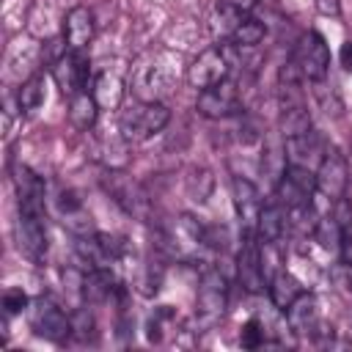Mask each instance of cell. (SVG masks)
Masks as SVG:
<instances>
[{
    "mask_svg": "<svg viewBox=\"0 0 352 352\" xmlns=\"http://www.w3.org/2000/svg\"><path fill=\"white\" fill-rule=\"evenodd\" d=\"M129 85L143 102H162L173 88V58L165 52H148L129 69Z\"/></svg>",
    "mask_w": 352,
    "mask_h": 352,
    "instance_id": "6da1fadb",
    "label": "cell"
},
{
    "mask_svg": "<svg viewBox=\"0 0 352 352\" xmlns=\"http://www.w3.org/2000/svg\"><path fill=\"white\" fill-rule=\"evenodd\" d=\"M228 77V55L223 47H209L187 66V82L198 91H206Z\"/></svg>",
    "mask_w": 352,
    "mask_h": 352,
    "instance_id": "52a82bcc",
    "label": "cell"
},
{
    "mask_svg": "<svg viewBox=\"0 0 352 352\" xmlns=\"http://www.w3.org/2000/svg\"><path fill=\"white\" fill-rule=\"evenodd\" d=\"M184 187H187V195H190L195 204H204V201L212 195V190H214V176H212L206 168H192V170L187 173Z\"/></svg>",
    "mask_w": 352,
    "mask_h": 352,
    "instance_id": "4316f807",
    "label": "cell"
},
{
    "mask_svg": "<svg viewBox=\"0 0 352 352\" xmlns=\"http://www.w3.org/2000/svg\"><path fill=\"white\" fill-rule=\"evenodd\" d=\"M195 110L204 116V118H228L239 110V88L234 80H223L206 91L198 94V102H195Z\"/></svg>",
    "mask_w": 352,
    "mask_h": 352,
    "instance_id": "7c38bea8",
    "label": "cell"
},
{
    "mask_svg": "<svg viewBox=\"0 0 352 352\" xmlns=\"http://www.w3.org/2000/svg\"><path fill=\"white\" fill-rule=\"evenodd\" d=\"M173 324H176V316H173V311H170L168 305L154 308V314L148 316V324H146V330H148V341H162L165 330H170Z\"/></svg>",
    "mask_w": 352,
    "mask_h": 352,
    "instance_id": "f1b7e54d",
    "label": "cell"
},
{
    "mask_svg": "<svg viewBox=\"0 0 352 352\" xmlns=\"http://www.w3.org/2000/svg\"><path fill=\"white\" fill-rule=\"evenodd\" d=\"M223 3H226V6H231V8H236V11H242V14H245V11H250V8H253V6H256V3H258V0H223Z\"/></svg>",
    "mask_w": 352,
    "mask_h": 352,
    "instance_id": "8d00e7d4",
    "label": "cell"
},
{
    "mask_svg": "<svg viewBox=\"0 0 352 352\" xmlns=\"http://www.w3.org/2000/svg\"><path fill=\"white\" fill-rule=\"evenodd\" d=\"M286 324L294 336H314L319 327V305L314 294H300L289 308H286Z\"/></svg>",
    "mask_w": 352,
    "mask_h": 352,
    "instance_id": "2e32d148",
    "label": "cell"
},
{
    "mask_svg": "<svg viewBox=\"0 0 352 352\" xmlns=\"http://www.w3.org/2000/svg\"><path fill=\"white\" fill-rule=\"evenodd\" d=\"M226 305H228L226 278H223V272L209 270L201 278L198 297H195V327L198 330H212L226 316Z\"/></svg>",
    "mask_w": 352,
    "mask_h": 352,
    "instance_id": "3957f363",
    "label": "cell"
},
{
    "mask_svg": "<svg viewBox=\"0 0 352 352\" xmlns=\"http://www.w3.org/2000/svg\"><path fill=\"white\" fill-rule=\"evenodd\" d=\"M311 129H314V126H311V116H308V110H305L302 102H297V104H283V107H280V132H283V140L300 138V135H305V132H311Z\"/></svg>",
    "mask_w": 352,
    "mask_h": 352,
    "instance_id": "d4e9b609",
    "label": "cell"
},
{
    "mask_svg": "<svg viewBox=\"0 0 352 352\" xmlns=\"http://www.w3.org/2000/svg\"><path fill=\"white\" fill-rule=\"evenodd\" d=\"M126 146H129V140L121 135V129L116 126L113 132H102L99 138H96V157L110 168V170H116V168H124L126 165Z\"/></svg>",
    "mask_w": 352,
    "mask_h": 352,
    "instance_id": "44dd1931",
    "label": "cell"
},
{
    "mask_svg": "<svg viewBox=\"0 0 352 352\" xmlns=\"http://www.w3.org/2000/svg\"><path fill=\"white\" fill-rule=\"evenodd\" d=\"M231 198H234V209H236V217L245 228L256 231V223H258V214H261V192L256 190V184L245 176H234L231 179Z\"/></svg>",
    "mask_w": 352,
    "mask_h": 352,
    "instance_id": "5bb4252c",
    "label": "cell"
},
{
    "mask_svg": "<svg viewBox=\"0 0 352 352\" xmlns=\"http://www.w3.org/2000/svg\"><path fill=\"white\" fill-rule=\"evenodd\" d=\"M110 179H107V190L116 195V201L129 212V214H138V217H143L146 214V206H148V201H146V195H143V190L132 182V179H126L124 173H116V170H110L107 173Z\"/></svg>",
    "mask_w": 352,
    "mask_h": 352,
    "instance_id": "ac0fdd59",
    "label": "cell"
},
{
    "mask_svg": "<svg viewBox=\"0 0 352 352\" xmlns=\"http://www.w3.org/2000/svg\"><path fill=\"white\" fill-rule=\"evenodd\" d=\"M25 308H28V294L22 289H8L3 294V311H6V316H16Z\"/></svg>",
    "mask_w": 352,
    "mask_h": 352,
    "instance_id": "4dcf8cb0",
    "label": "cell"
},
{
    "mask_svg": "<svg viewBox=\"0 0 352 352\" xmlns=\"http://www.w3.org/2000/svg\"><path fill=\"white\" fill-rule=\"evenodd\" d=\"M16 242H19V250L28 258H33V261L44 258V253H47V217H44V212H25V209H19Z\"/></svg>",
    "mask_w": 352,
    "mask_h": 352,
    "instance_id": "4fadbf2b",
    "label": "cell"
},
{
    "mask_svg": "<svg viewBox=\"0 0 352 352\" xmlns=\"http://www.w3.org/2000/svg\"><path fill=\"white\" fill-rule=\"evenodd\" d=\"M314 192H316V179H314V173L308 168L286 165L283 173L278 176V201L286 209L311 204V195Z\"/></svg>",
    "mask_w": 352,
    "mask_h": 352,
    "instance_id": "8fae6325",
    "label": "cell"
},
{
    "mask_svg": "<svg viewBox=\"0 0 352 352\" xmlns=\"http://www.w3.org/2000/svg\"><path fill=\"white\" fill-rule=\"evenodd\" d=\"M294 60L302 72L305 80L316 82V80H324L327 77V69H330V50H327V41L322 33L316 30H308L302 38H300V47L294 52Z\"/></svg>",
    "mask_w": 352,
    "mask_h": 352,
    "instance_id": "8992f818",
    "label": "cell"
},
{
    "mask_svg": "<svg viewBox=\"0 0 352 352\" xmlns=\"http://www.w3.org/2000/svg\"><path fill=\"white\" fill-rule=\"evenodd\" d=\"M264 264H261V245H258V236L256 231L245 228L242 234V245H239V253H236V278L242 283V289L248 292H261L264 289Z\"/></svg>",
    "mask_w": 352,
    "mask_h": 352,
    "instance_id": "ba28073f",
    "label": "cell"
},
{
    "mask_svg": "<svg viewBox=\"0 0 352 352\" xmlns=\"http://www.w3.org/2000/svg\"><path fill=\"white\" fill-rule=\"evenodd\" d=\"M316 3V11L322 16H338L341 14V0H314Z\"/></svg>",
    "mask_w": 352,
    "mask_h": 352,
    "instance_id": "836d02e7",
    "label": "cell"
},
{
    "mask_svg": "<svg viewBox=\"0 0 352 352\" xmlns=\"http://www.w3.org/2000/svg\"><path fill=\"white\" fill-rule=\"evenodd\" d=\"M264 36H267L264 22L261 19H253V16H242L234 25V30L228 33V38H231L234 47H258L264 41Z\"/></svg>",
    "mask_w": 352,
    "mask_h": 352,
    "instance_id": "484cf974",
    "label": "cell"
},
{
    "mask_svg": "<svg viewBox=\"0 0 352 352\" xmlns=\"http://www.w3.org/2000/svg\"><path fill=\"white\" fill-rule=\"evenodd\" d=\"M239 344H242L245 349H256V346L264 344V327H261L258 319H248V322L242 324V330H239Z\"/></svg>",
    "mask_w": 352,
    "mask_h": 352,
    "instance_id": "f546056e",
    "label": "cell"
},
{
    "mask_svg": "<svg viewBox=\"0 0 352 352\" xmlns=\"http://www.w3.org/2000/svg\"><path fill=\"white\" fill-rule=\"evenodd\" d=\"M283 151H286V162L289 165H300V168H308V170H311L314 162L319 165V160L324 154L314 129L305 132V135H300V138H289L286 146H283Z\"/></svg>",
    "mask_w": 352,
    "mask_h": 352,
    "instance_id": "d6986e66",
    "label": "cell"
},
{
    "mask_svg": "<svg viewBox=\"0 0 352 352\" xmlns=\"http://www.w3.org/2000/svg\"><path fill=\"white\" fill-rule=\"evenodd\" d=\"M63 41L66 50L85 52L88 44L94 41V14L85 6H74L63 16Z\"/></svg>",
    "mask_w": 352,
    "mask_h": 352,
    "instance_id": "9a60e30c",
    "label": "cell"
},
{
    "mask_svg": "<svg viewBox=\"0 0 352 352\" xmlns=\"http://www.w3.org/2000/svg\"><path fill=\"white\" fill-rule=\"evenodd\" d=\"M338 60H341V66H344L346 72H352V38L341 44V50H338Z\"/></svg>",
    "mask_w": 352,
    "mask_h": 352,
    "instance_id": "e575fe53",
    "label": "cell"
},
{
    "mask_svg": "<svg viewBox=\"0 0 352 352\" xmlns=\"http://www.w3.org/2000/svg\"><path fill=\"white\" fill-rule=\"evenodd\" d=\"M341 256H344V264H352V231H344V239H341Z\"/></svg>",
    "mask_w": 352,
    "mask_h": 352,
    "instance_id": "d590c367",
    "label": "cell"
},
{
    "mask_svg": "<svg viewBox=\"0 0 352 352\" xmlns=\"http://www.w3.org/2000/svg\"><path fill=\"white\" fill-rule=\"evenodd\" d=\"M267 289H270V300H272V305L280 308V311H286V308L302 294V283H300L292 272H286V270L272 272Z\"/></svg>",
    "mask_w": 352,
    "mask_h": 352,
    "instance_id": "7402d4cb",
    "label": "cell"
},
{
    "mask_svg": "<svg viewBox=\"0 0 352 352\" xmlns=\"http://www.w3.org/2000/svg\"><path fill=\"white\" fill-rule=\"evenodd\" d=\"M316 192L322 198H327L330 204L344 198L346 195V187H349V165H346V157L338 151V148H324L319 165H316Z\"/></svg>",
    "mask_w": 352,
    "mask_h": 352,
    "instance_id": "277c9868",
    "label": "cell"
},
{
    "mask_svg": "<svg viewBox=\"0 0 352 352\" xmlns=\"http://www.w3.org/2000/svg\"><path fill=\"white\" fill-rule=\"evenodd\" d=\"M72 333L80 336V338H88V336L94 333V319H91L88 311H77V314H72Z\"/></svg>",
    "mask_w": 352,
    "mask_h": 352,
    "instance_id": "d6a6232c",
    "label": "cell"
},
{
    "mask_svg": "<svg viewBox=\"0 0 352 352\" xmlns=\"http://www.w3.org/2000/svg\"><path fill=\"white\" fill-rule=\"evenodd\" d=\"M314 94H316V102L322 104V110H324L327 116H338V113H341L344 104H341V96H338L336 82H327V77H324V80H316Z\"/></svg>",
    "mask_w": 352,
    "mask_h": 352,
    "instance_id": "83f0119b",
    "label": "cell"
},
{
    "mask_svg": "<svg viewBox=\"0 0 352 352\" xmlns=\"http://www.w3.org/2000/svg\"><path fill=\"white\" fill-rule=\"evenodd\" d=\"M96 118H99V102H96L94 94L80 91V94L69 96V121H72L77 129L91 132L94 124H96Z\"/></svg>",
    "mask_w": 352,
    "mask_h": 352,
    "instance_id": "603a6c76",
    "label": "cell"
},
{
    "mask_svg": "<svg viewBox=\"0 0 352 352\" xmlns=\"http://www.w3.org/2000/svg\"><path fill=\"white\" fill-rule=\"evenodd\" d=\"M88 77H91V63H88V55H85V52L66 50V52L52 63V80H55V85H58L66 96H74V94L85 91Z\"/></svg>",
    "mask_w": 352,
    "mask_h": 352,
    "instance_id": "9c48e42d",
    "label": "cell"
},
{
    "mask_svg": "<svg viewBox=\"0 0 352 352\" xmlns=\"http://www.w3.org/2000/svg\"><path fill=\"white\" fill-rule=\"evenodd\" d=\"M160 283H162V267H160V264H148L146 272H143V278H140L143 292H146V294H154V292L160 289Z\"/></svg>",
    "mask_w": 352,
    "mask_h": 352,
    "instance_id": "1f68e13d",
    "label": "cell"
},
{
    "mask_svg": "<svg viewBox=\"0 0 352 352\" xmlns=\"http://www.w3.org/2000/svg\"><path fill=\"white\" fill-rule=\"evenodd\" d=\"M47 94H44V77L41 74H30L28 80H22L19 91H16V110L22 116H30L36 113L41 104H44Z\"/></svg>",
    "mask_w": 352,
    "mask_h": 352,
    "instance_id": "cb8c5ba5",
    "label": "cell"
},
{
    "mask_svg": "<svg viewBox=\"0 0 352 352\" xmlns=\"http://www.w3.org/2000/svg\"><path fill=\"white\" fill-rule=\"evenodd\" d=\"M126 85H129V69H126L121 60H113V63H107L104 69L96 72V77H94V91H91V94L96 96L99 107L116 110V107H121V102H124Z\"/></svg>",
    "mask_w": 352,
    "mask_h": 352,
    "instance_id": "30bf717a",
    "label": "cell"
},
{
    "mask_svg": "<svg viewBox=\"0 0 352 352\" xmlns=\"http://www.w3.org/2000/svg\"><path fill=\"white\" fill-rule=\"evenodd\" d=\"M14 187L19 198V209L44 212V182L25 165H14Z\"/></svg>",
    "mask_w": 352,
    "mask_h": 352,
    "instance_id": "e0dca14e",
    "label": "cell"
},
{
    "mask_svg": "<svg viewBox=\"0 0 352 352\" xmlns=\"http://www.w3.org/2000/svg\"><path fill=\"white\" fill-rule=\"evenodd\" d=\"M170 113L162 102H143L138 99L132 107L121 110L118 116V129L129 143H143L148 138H154L157 132L165 129Z\"/></svg>",
    "mask_w": 352,
    "mask_h": 352,
    "instance_id": "7a4b0ae2",
    "label": "cell"
},
{
    "mask_svg": "<svg viewBox=\"0 0 352 352\" xmlns=\"http://www.w3.org/2000/svg\"><path fill=\"white\" fill-rule=\"evenodd\" d=\"M289 223H286V206L280 201H272V204H264L261 206V214H258V223H256V236L258 242H280V236L286 234Z\"/></svg>",
    "mask_w": 352,
    "mask_h": 352,
    "instance_id": "ffe728a7",
    "label": "cell"
},
{
    "mask_svg": "<svg viewBox=\"0 0 352 352\" xmlns=\"http://www.w3.org/2000/svg\"><path fill=\"white\" fill-rule=\"evenodd\" d=\"M30 327H33V333L38 338L60 344V341H66L72 336V316L63 308H58L52 300L38 297L33 302V308H30Z\"/></svg>",
    "mask_w": 352,
    "mask_h": 352,
    "instance_id": "5b68a950",
    "label": "cell"
}]
</instances>
